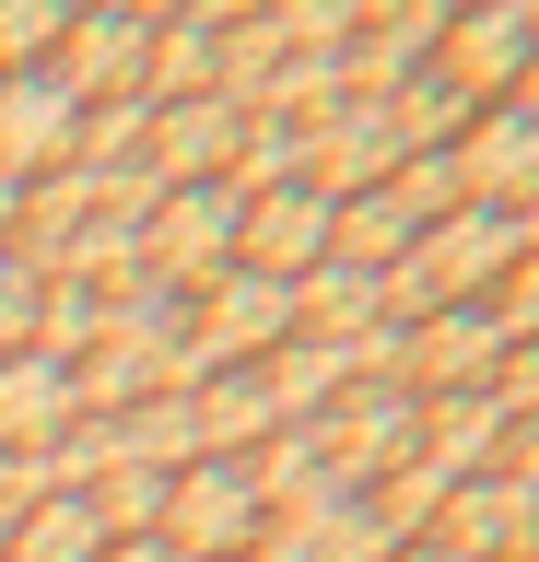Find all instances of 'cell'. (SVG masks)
Returning a JSON list of instances; mask_svg holds the SVG:
<instances>
[{"mask_svg":"<svg viewBox=\"0 0 539 562\" xmlns=\"http://www.w3.org/2000/svg\"><path fill=\"white\" fill-rule=\"evenodd\" d=\"M504 270H516V223H504V211H446V223H423V235H411V258H398L375 293H388V328H411V316L481 305Z\"/></svg>","mask_w":539,"mask_h":562,"instance_id":"1","label":"cell"},{"mask_svg":"<svg viewBox=\"0 0 539 562\" xmlns=\"http://www.w3.org/2000/svg\"><path fill=\"white\" fill-rule=\"evenodd\" d=\"M235 223H247V200H235V188H165V200H153V223H142V281H165V293H212L223 270H235Z\"/></svg>","mask_w":539,"mask_h":562,"instance_id":"2","label":"cell"},{"mask_svg":"<svg viewBox=\"0 0 539 562\" xmlns=\"http://www.w3.org/2000/svg\"><path fill=\"white\" fill-rule=\"evenodd\" d=\"M258 492H247V469H235V457H200V469H177V481H165V527H153V539H165V551L177 562H235V551H258Z\"/></svg>","mask_w":539,"mask_h":562,"instance_id":"3","label":"cell"},{"mask_svg":"<svg viewBox=\"0 0 539 562\" xmlns=\"http://www.w3.org/2000/svg\"><path fill=\"white\" fill-rule=\"evenodd\" d=\"M528 59H539V12H446V59L434 70H446L469 105H504Z\"/></svg>","mask_w":539,"mask_h":562,"instance_id":"4","label":"cell"},{"mask_svg":"<svg viewBox=\"0 0 539 562\" xmlns=\"http://www.w3.org/2000/svg\"><path fill=\"white\" fill-rule=\"evenodd\" d=\"M317 258H328V200H317V188H270V200H247V223H235V270L305 281Z\"/></svg>","mask_w":539,"mask_h":562,"instance_id":"5","label":"cell"},{"mask_svg":"<svg viewBox=\"0 0 539 562\" xmlns=\"http://www.w3.org/2000/svg\"><path fill=\"white\" fill-rule=\"evenodd\" d=\"M223 0H200V12H153V59H142V105L165 117V105H200L212 94V59H223Z\"/></svg>","mask_w":539,"mask_h":562,"instance_id":"6","label":"cell"},{"mask_svg":"<svg viewBox=\"0 0 539 562\" xmlns=\"http://www.w3.org/2000/svg\"><path fill=\"white\" fill-rule=\"evenodd\" d=\"M71 363H47V351H12L0 363V457H24V446H59L71 434Z\"/></svg>","mask_w":539,"mask_h":562,"instance_id":"7","label":"cell"},{"mask_svg":"<svg viewBox=\"0 0 539 562\" xmlns=\"http://www.w3.org/2000/svg\"><path fill=\"white\" fill-rule=\"evenodd\" d=\"M363 328H388V293H375V270H340V258H317V270L293 281V340H363Z\"/></svg>","mask_w":539,"mask_h":562,"instance_id":"8","label":"cell"},{"mask_svg":"<svg viewBox=\"0 0 539 562\" xmlns=\"http://www.w3.org/2000/svg\"><path fill=\"white\" fill-rule=\"evenodd\" d=\"M411 235H423V223L398 211V188H363V200L328 211V258H340V270H375V281L411 258Z\"/></svg>","mask_w":539,"mask_h":562,"instance_id":"9","label":"cell"},{"mask_svg":"<svg viewBox=\"0 0 539 562\" xmlns=\"http://www.w3.org/2000/svg\"><path fill=\"white\" fill-rule=\"evenodd\" d=\"M0 562H106V527H94L82 492H47L36 516H12V551Z\"/></svg>","mask_w":539,"mask_h":562,"instance_id":"10","label":"cell"},{"mask_svg":"<svg viewBox=\"0 0 539 562\" xmlns=\"http://www.w3.org/2000/svg\"><path fill=\"white\" fill-rule=\"evenodd\" d=\"M59 24H71V12L0 0V82H24V70H47V59H59Z\"/></svg>","mask_w":539,"mask_h":562,"instance_id":"11","label":"cell"},{"mask_svg":"<svg viewBox=\"0 0 539 562\" xmlns=\"http://www.w3.org/2000/svg\"><path fill=\"white\" fill-rule=\"evenodd\" d=\"M36 293H47V281L24 270V258H0V363H12V351H36Z\"/></svg>","mask_w":539,"mask_h":562,"instance_id":"12","label":"cell"},{"mask_svg":"<svg viewBox=\"0 0 539 562\" xmlns=\"http://www.w3.org/2000/svg\"><path fill=\"white\" fill-rule=\"evenodd\" d=\"M106 562H177L165 539H106Z\"/></svg>","mask_w":539,"mask_h":562,"instance_id":"13","label":"cell"},{"mask_svg":"<svg viewBox=\"0 0 539 562\" xmlns=\"http://www.w3.org/2000/svg\"><path fill=\"white\" fill-rule=\"evenodd\" d=\"M504 105H516V117H528V130H539V59L516 70V94H504Z\"/></svg>","mask_w":539,"mask_h":562,"instance_id":"14","label":"cell"},{"mask_svg":"<svg viewBox=\"0 0 539 562\" xmlns=\"http://www.w3.org/2000/svg\"><path fill=\"white\" fill-rule=\"evenodd\" d=\"M12 200H24V188H0V258H12Z\"/></svg>","mask_w":539,"mask_h":562,"instance_id":"15","label":"cell"},{"mask_svg":"<svg viewBox=\"0 0 539 562\" xmlns=\"http://www.w3.org/2000/svg\"><path fill=\"white\" fill-rule=\"evenodd\" d=\"M0 551H12V516H0Z\"/></svg>","mask_w":539,"mask_h":562,"instance_id":"16","label":"cell"}]
</instances>
